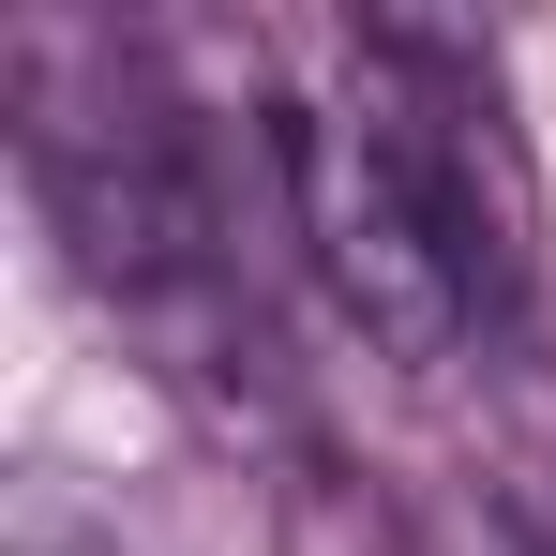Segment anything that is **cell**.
<instances>
[{"label": "cell", "mask_w": 556, "mask_h": 556, "mask_svg": "<svg viewBox=\"0 0 556 556\" xmlns=\"http://www.w3.org/2000/svg\"><path fill=\"white\" fill-rule=\"evenodd\" d=\"M301 256L376 362L437 376L496 346L542 286V166L511 136L496 46L437 15H362L301 105Z\"/></svg>", "instance_id": "obj_1"}]
</instances>
